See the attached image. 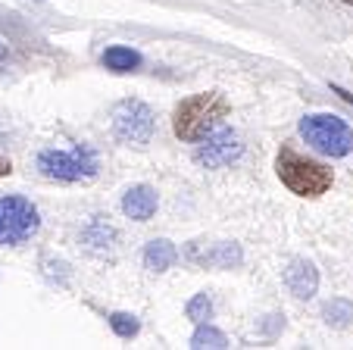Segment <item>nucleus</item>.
Masks as SVG:
<instances>
[{
	"instance_id": "obj_9",
	"label": "nucleus",
	"mask_w": 353,
	"mask_h": 350,
	"mask_svg": "<svg viewBox=\"0 0 353 350\" xmlns=\"http://www.w3.org/2000/svg\"><path fill=\"white\" fill-rule=\"evenodd\" d=\"M285 284L294 298L310 300L319 291V272L310 260H291V266L285 269Z\"/></svg>"
},
{
	"instance_id": "obj_13",
	"label": "nucleus",
	"mask_w": 353,
	"mask_h": 350,
	"mask_svg": "<svg viewBox=\"0 0 353 350\" xmlns=\"http://www.w3.org/2000/svg\"><path fill=\"white\" fill-rule=\"evenodd\" d=\"M191 347L194 350H225L228 347V338L222 335L219 329H213V325L200 322L197 331L191 335Z\"/></svg>"
},
{
	"instance_id": "obj_14",
	"label": "nucleus",
	"mask_w": 353,
	"mask_h": 350,
	"mask_svg": "<svg viewBox=\"0 0 353 350\" xmlns=\"http://www.w3.org/2000/svg\"><path fill=\"white\" fill-rule=\"evenodd\" d=\"M322 313H325V322L328 325H334V329H344V325L353 319V304H350V300H328Z\"/></svg>"
},
{
	"instance_id": "obj_15",
	"label": "nucleus",
	"mask_w": 353,
	"mask_h": 350,
	"mask_svg": "<svg viewBox=\"0 0 353 350\" xmlns=\"http://www.w3.org/2000/svg\"><path fill=\"white\" fill-rule=\"evenodd\" d=\"M110 329H113L119 338H134L141 331V322H138V316H132V313H113V316H110Z\"/></svg>"
},
{
	"instance_id": "obj_19",
	"label": "nucleus",
	"mask_w": 353,
	"mask_h": 350,
	"mask_svg": "<svg viewBox=\"0 0 353 350\" xmlns=\"http://www.w3.org/2000/svg\"><path fill=\"white\" fill-rule=\"evenodd\" d=\"M7 63V44H0V66Z\"/></svg>"
},
{
	"instance_id": "obj_1",
	"label": "nucleus",
	"mask_w": 353,
	"mask_h": 350,
	"mask_svg": "<svg viewBox=\"0 0 353 350\" xmlns=\"http://www.w3.org/2000/svg\"><path fill=\"white\" fill-rule=\"evenodd\" d=\"M228 113H232V104L225 100V94L203 91V94H194V97L181 100L175 106L172 128L181 141H203Z\"/></svg>"
},
{
	"instance_id": "obj_3",
	"label": "nucleus",
	"mask_w": 353,
	"mask_h": 350,
	"mask_svg": "<svg viewBox=\"0 0 353 350\" xmlns=\"http://www.w3.org/2000/svg\"><path fill=\"white\" fill-rule=\"evenodd\" d=\"M300 135L325 157H347L353 150V128L334 113H310L300 119Z\"/></svg>"
},
{
	"instance_id": "obj_6",
	"label": "nucleus",
	"mask_w": 353,
	"mask_h": 350,
	"mask_svg": "<svg viewBox=\"0 0 353 350\" xmlns=\"http://www.w3.org/2000/svg\"><path fill=\"white\" fill-rule=\"evenodd\" d=\"M154 110L144 104V100H122L113 110V135L122 144H147L154 138Z\"/></svg>"
},
{
	"instance_id": "obj_18",
	"label": "nucleus",
	"mask_w": 353,
	"mask_h": 350,
	"mask_svg": "<svg viewBox=\"0 0 353 350\" xmlns=\"http://www.w3.org/2000/svg\"><path fill=\"white\" fill-rule=\"evenodd\" d=\"M332 91H334V94H341V97H344L347 104H353V94H350V91H344L341 85H332Z\"/></svg>"
},
{
	"instance_id": "obj_17",
	"label": "nucleus",
	"mask_w": 353,
	"mask_h": 350,
	"mask_svg": "<svg viewBox=\"0 0 353 350\" xmlns=\"http://www.w3.org/2000/svg\"><path fill=\"white\" fill-rule=\"evenodd\" d=\"M10 172H13L10 159H7V157H0V179H3V175H10Z\"/></svg>"
},
{
	"instance_id": "obj_16",
	"label": "nucleus",
	"mask_w": 353,
	"mask_h": 350,
	"mask_svg": "<svg viewBox=\"0 0 353 350\" xmlns=\"http://www.w3.org/2000/svg\"><path fill=\"white\" fill-rule=\"evenodd\" d=\"M188 319H194V322H207L210 316H213V300L207 298V294H197V298H191L188 300Z\"/></svg>"
},
{
	"instance_id": "obj_4",
	"label": "nucleus",
	"mask_w": 353,
	"mask_h": 350,
	"mask_svg": "<svg viewBox=\"0 0 353 350\" xmlns=\"http://www.w3.org/2000/svg\"><path fill=\"white\" fill-rule=\"evenodd\" d=\"M38 169L44 172L47 179H57V182H88L97 175L100 163L91 147L75 144V147H69V150H57V147L41 150Z\"/></svg>"
},
{
	"instance_id": "obj_8",
	"label": "nucleus",
	"mask_w": 353,
	"mask_h": 350,
	"mask_svg": "<svg viewBox=\"0 0 353 350\" xmlns=\"http://www.w3.org/2000/svg\"><path fill=\"white\" fill-rule=\"evenodd\" d=\"M185 260L200 269H232V266H241L244 253L234 241H219V244H200L194 241L185 251Z\"/></svg>"
},
{
	"instance_id": "obj_11",
	"label": "nucleus",
	"mask_w": 353,
	"mask_h": 350,
	"mask_svg": "<svg viewBox=\"0 0 353 350\" xmlns=\"http://www.w3.org/2000/svg\"><path fill=\"white\" fill-rule=\"evenodd\" d=\"M175 260H179V251H175V244L172 241H166V238H157V241H150V244L144 247V266L150 272L172 269Z\"/></svg>"
},
{
	"instance_id": "obj_7",
	"label": "nucleus",
	"mask_w": 353,
	"mask_h": 350,
	"mask_svg": "<svg viewBox=\"0 0 353 350\" xmlns=\"http://www.w3.org/2000/svg\"><path fill=\"white\" fill-rule=\"evenodd\" d=\"M241 153H244L241 135L232 132V128H222V132H210L200 141L197 150H194V159L200 166H207V169H222V166L234 163Z\"/></svg>"
},
{
	"instance_id": "obj_20",
	"label": "nucleus",
	"mask_w": 353,
	"mask_h": 350,
	"mask_svg": "<svg viewBox=\"0 0 353 350\" xmlns=\"http://www.w3.org/2000/svg\"><path fill=\"white\" fill-rule=\"evenodd\" d=\"M344 3H353V0H344Z\"/></svg>"
},
{
	"instance_id": "obj_2",
	"label": "nucleus",
	"mask_w": 353,
	"mask_h": 350,
	"mask_svg": "<svg viewBox=\"0 0 353 350\" xmlns=\"http://www.w3.org/2000/svg\"><path fill=\"white\" fill-rule=\"evenodd\" d=\"M275 172H279L281 185L288 188L297 197H322V194L332 188L334 172L328 166L316 163L310 157H300L294 147H281L279 157H275Z\"/></svg>"
},
{
	"instance_id": "obj_12",
	"label": "nucleus",
	"mask_w": 353,
	"mask_h": 350,
	"mask_svg": "<svg viewBox=\"0 0 353 350\" xmlns=\"http://www.w3.org/2000/svg\"><path fill=\"white\" fill-rule=\"evenodd\" d=\"M103 66L113 69V72H134L141 66V53L132 50V47H122V44H113L103 50Z\"/></svg>"
},
{
	"instance_id": "obj_10",
	"label": "nucleus",
	"mask_w": 353,
	"mask_h": 350,
	"mask_svg": "<svg viewBox=\"0 0 353 350\" xmlns=\"http://www.w3.org/2000/svg\"><path fill=\"white\" fill-rule=\"evenodd\" d=\"M122 213L134 222H147V219H154L157 213V191L150 185H134L125 191L122 197Z\"/></svg>"
},
{
	"instance_id": "obj_5",
	"label": "nucleus",
	"mask_w": 353,
	"mask_h": 350,
	"mask_svg": "<svg viewBox=\"0 0 353 350\" xmlns=\"http://www.w3.org/2000/svg\"><path fill=\"white\" fill-rule=\"evenodd\" d=\"M41 216L38 206L19 194L0 197V244H22L38 231Z\"/></svg>"
}]
</instances>
